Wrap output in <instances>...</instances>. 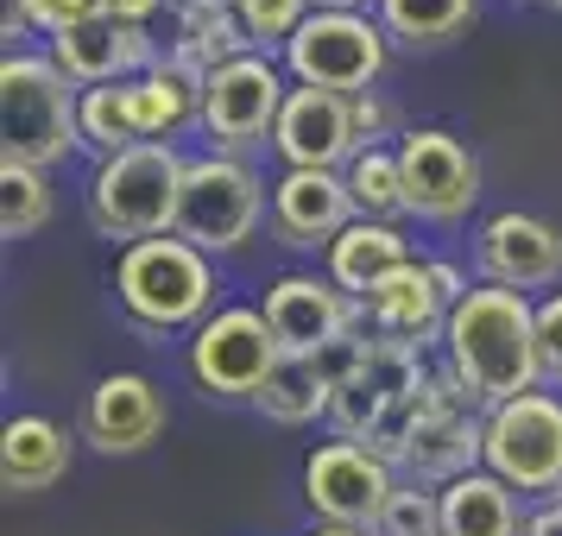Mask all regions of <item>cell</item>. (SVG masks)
<instances>
[{"label":"cell","instance_id":"7402d4cb","mask_svg":"<svg viewBox=\"0 0 562 536\" xmlns=\"http://www.w3.org/2000/svg\"><path fill=\"white\" fill-rule=\"evenodd\" d=\"M70 474V435L52 417H13L0 430V480L7 492H45Z\"/></svg>","mask_w":562,"mask_h":536},{"label":"cell","instance_id":"7c38bea8","mask_svg":"<svg viewBox=\"0 0 562 536\" xmlns=\"http://www.w3.org/2000/svg\"><path fill=\"white\" fill-rule=\"evenodd\" d=\"M165 52H153V32L146 26H121V20H77V26H64L52 38V64L64 77L77 82V89H108V82H133L146 77Z\"/></svg>","mask_w":562,"mask_h":536},{"label":"cell","instance_id":"74e56055","mask_svg":"<svg viewBox=\"0 0 562 536\" xmlns=\"http://www.w3.org/2000/svg\"><path fill=\"white\" fill-rule=\"evenodd\" d=\"M525 536H562V499L537 505L531 517H525Z\"/></svg>","mask_w":562,"mask_h":536},{"label":"cell","instance_id":"d6986e66","mask_svg":"<svg viewBox=\"0 0 562 536\" xmlns=\"http://www.w3.org/2000/svg\"><path fill=\"white\" fill-rule=\"evenodd\" d=\"M360 304H367L373 334L405 341V347H424V341H436V334L449 329V304H442V290L430 284L424 259H411L405 272H392V278H385L373 297H360Z\"/></svg>","mask_w":562,"mask_h":536},{"label":"cell","instance_id":"83f0119b","mask_svg":"<svg viewBox=\"0 0 562 536\" xmlns=\"http://www.w3.org/2000/svg\"><path fill=\"white\" fill-rule=\"evenodd\" d=\"M45 221H52V183H45V171L0 158V233L7 240H26Z\"/></svg>","mask_w":562,"mask_h":536},{"label":"cell","instance_id":"1f68e13d","mask_svg":"<svg viewBox=\"0 0 562 536\" xmlns=\"http://www.w3.org/2000/svg\"><path fill=\"white\" fill-rule=\"evenodd\" d=\"M254 45H291V32L310 20V0H234Z\"/></svg>","mask_w":562,"mask_h":536},{"label":"cell","instance_id":"603a6c76","mask_svg":"<svg viewBox=\"0 0 562 536\" xmlns=\"http://www.w3.org/2000/svg\"><path fill=\"white\" fill-rule=\"evenodd\" d=\"M411 253H405V233L385 228V221H355V228L341 233L329 247V278L341 297H373L392 272H405Z\"/></svg>","mask_w":562,"mask_h":536},{"label":"cell","instance_id":"30bf717a","mask_svg":"<svg viewBox=\"0 0 562 536\" xmlns=\"http://www.w3.org/2000/svg\"><path fill=\"white\" fill-rule=\"evenodd\" d=\"M392 467L380 455H367L360 442H323L316 455L304 460V499L323 524H341V531H373L380 511L392 505Z\"/></svg>","mask_w":562,"mask_h":536},{"label":"cell","instance_id":"2e32d148","mask_svg":"<svg viewBox=\"0 0 562 536\" xmlns=\"http://www.w3.org/2000/svg\"><path fill=\"white\" fill-rule=\"evenodd\" d=\"M486 284H506V290H531V284H557L562 278V228L537 221V215H493L474 240Z\"/></svg>","mask_w":562,"mask_h":536},{"label":"cell","instance_id":"d4e9b609","mask_svg":"<svg viewBox=\"0 0 562 536\" xmlns=\"http://www.w3.org/2000/svg\"><path fill=\"white\" fill-rule=\"evenodd\" d=\"M329 385H323V373H316V360L310 354H284L279 366H272V379L259 385L254 404L272 417V423H284V430H297V423H316V417H329Z\"/></svg>","mask_w":562,"mask_h":536},{"label":"cell","instance_id":"d590c367","mask_svg":"<svg viewBox=\"0 0 562 536\" xmlns=\"http://www.w3.org/2000/svg\"><path fill=\"white\" fill-rule=\"evenodd\" d=\"M424 272H430V284L442 290V304H449V309H456L461 297H468V278H461L456 265H442V259H424Z\"/></svg>","mask_w":562,"mask_h":536},{"label":"cell","instance_id":"ab89813d","mask_svg":"<svg viewBox=\"0 0 562 536\" xmlns=\"http://www.w3.org/2000/svg\"><path fill=\"white\" fill-rule=\"evenodd\" d=\"M310 536H367V531H341V524H316Z\"/></svg>","mask_w":562,"mask_h":536},{"label":"cell","instance_id":"b9f144b4","mask_svg":"<svg viewBox=\"0 0 562 536\" xmlns=\"http://www.w3.org/2000/svg\"><path fill=\"white\" fill-rule=\"evenodd\" d=\"M557 499H562V492H557Z\"/></svg>","mask_w":562,"mask_h":536},{"label":"cell","instance_id":"8d00e7d4","mask_svg":"<svg viewBox=\"0 0 562 536\" xmlns=\"http://www.w3.org/2000/svg\"><path fill=\"white\" fill-rule=\"evenodd\" d=\"M102 13L121 20V26H146V20L158 13V0H102Z\"/></svg>","mask_w":562,"mask_h":536},{"label":"cell","instance_id":"3957f363","mask_svg":"<svg viewBox=\"0 0 562 536\" xmlns=\"http://www.w3.org/2000/svg\"><path fill=\"white\" fill-rule=\"evenodd\" d=\"M183 178H190V158L171 139H146L127 152L102 158V171L89 183V221L108 240H158V233H178V203H183Z\"/></svg>","mask_w":562,"mask_h":536},{"label":"cell","instance_id":"4316f807","mask_svg":"<svg viewBox=\"0 0 562 536\" xmlns=\"http://www.w3.org/2000/svg\"><path fill=\"white\" fill-rule=\"evenodd\" d=\"M348 178V196H355L360 221H398V215H411L405 208V171H398V152H385V146H367V152H355V164L341 171Z\"/></svg>","mask_w":562,"mask_h":536},{"label":"cell","instance_id":"e575fe53","mask_svg":"<svg viewBox=\"0 0 562 536\" xmlns=\"http://www.w3.org/2000/svg\"><path fill=\"white\" fill-rule=\"evenodd\" d=\"M355 139H360V152H367V146H380L385 133L398 127V114H392V102H385L380 89H373V95H355Z\"/></svg>","mask_w":562,"mask_h":536},{"label":"cell","instance_id":"5bb4252c","mask_svg":"<svg viewBox=\"0 0 562 536\" xmlns=\"http://www.w3.org/2000/svg\"><path fill=\"white\" fill-rule=\"evenodd\" d=\"M272 146L291 171H348L360 152L355 139V107L348 95H323V89H291V102L279 114Z\"/></svg>","mask_w":562,"mask_h":536},{"label":"cell","instance_id":"ba28073f","mask_svg":"<svg viewBox=\"0 0 562 536\" xmlns=\"http://www.w3.org/2000/svg\"><path fill=\"white\" fill-rule=\"evenodd\" d=\"M279 360L284 347L266 309H215L190 341V373L209 398H259V385L272 379Z\"/></svg>","mask_w":562,"mask_h":536},{"label":"cell","instance_id":"484cf974","mask_svg":"<svg viewBox=\"0 0 562 536\" xmlns=\"http://www.w3.org/2000/svg\"><path fill=\"white\" fill-rule=\"evenodd\" d=\"M380 26L411 52H430L474 26V0H380Z\"/></svg>","mask_w":562,"mask_h":536},{"label":"cell","instance_id":"8fae6325","mask_svg":"<svg viewBox=\"0 0 562 536\" xmlns=\"http://www.w3.org/2000/svg\"><path fill=\"white\" fill-rule=\"evenodd\" d=\"M398 171H405V208L417 221H461L474 208V196H481V164H474V152L442 127L405 133Z\"/></svg>","mask_w":562,"mask_h":536},{"label":"cell","instance_id":"9a60e30c","mask_svg":"<svg viewBox=\"0 0 562 536\" xmlns=\"http://www.w3.org/2000/svg\"><path fill=\"white\" fill-rule=\"evenodd\" d=\"M360 221L355 196H348V178L341 171H284L279 190H272V228H279L284 247H304V253H329L341 233Z\"/></svg>","mask_w":562,"mask_h":536},{"label":"cell","instance_id":"ac0fdd59","mask_svg":"<svg viewBox=\"0 0 562 536\" xmlns=\"http://www.w3.org/2000/svg\"><path fill=\"white\" fill-rule=\"evenodd\" d=\"M486 460V423H474V410H436L424 398V417H417V430L405 442V467L417 486H449L461 474H474Z\"/></svg>","mask_w":562,"mask_h":536},{"label":"cell","instance_id":"5b68a950","mask_svg":"<svg viewBox=\"0 0 562 536\" xmlns=\"http://www.w3.org/2000/svg\"><path fill=\"white\" fill-rule=\"evenodd\" d=\"M385 45L392 32L367 13H310L304 26L291 32L284 64L297 89H323V95H373V82L385 70Z\"/></svg>","mask_w":562,"mask_h":536},{"label":"cell","instance_id":"52a82bcc","mask_svg":"<svg viewBox=\"0 0 562 536\" xmlns=\"http://www.w3.org/2000/svg\"><path fill=\"white\" fill-rule=\"evenodd\" d=\"M486 474L518 492H562V404L550 391L486 410Z\"/></svg>","mask_w":562,"mask_h":536},{"label":"cell","instance_id":"9c48e42d","mask_svg":"<svg viewBox=\"0 0 562 536\" xmlns=\"http://www.w3.org/2000/svg\"><path fill=\"white\" fill-rule=\"evenodd\" d=\"M284 102H291V89H284L272 57H234V64H222L203 89V127L215 139V152L240 158L247 146H266L279 133Z\"/></svg>","mask_w":562,"mask_h":536},{"label":"cell","instance_id":"d6a6232c","mask_svg":"<svg viewBox=\"0 0 562 536\" xmlns=\"http://www.w3.org/2000/svg\"><path fill=\"white\" fill-rule=\"evenodd\" d=\"M102 13V0H20L13 13H7V32H26V26H38V32H64V26H77V20H95Z\"/></svg>","mask_w":562,"mask_h":536},{"label":"cell","instance_id":"44dd1931","mask_svg":"<svg viewBox=\"0 0 562 536\" xmlns=\"http://www.w3.org/2000/svg\"><path fill=\"white\" fill-rule=\"evenodd\" d=\"M171 57H183L190 70L215 77L234 57H254V32L240 20L234 0H178V38H171Z\"/></svg>","mask_w":562,"mask_h":536},{"label":"cell","instance_id":"e0dca14e","mask_svg":"<svg viewBox=\"0 0 562 536\" xmlns=\"http://www.w3.org/2000/svg\"><path fill=\"white\" fill-rule=\"evenodd\" d=\"M266 322L279 334L284 354H316L323 341H335L341 329L360 322V304L341 297L335 278H310V272H284L272 290H266Z\"/></svg>","mask_w":562,"mask_h":536},{"label":"cell","instance_id":"f1b7e54d","mask_svg":"<svg viewBox=\"0 0 562 536\" xmlns=\"http://www.w3.org/2000/svg\"><path fill=\"white\" fill-rule=\"evenodd\" d=\"M82 146H95L102 158L127 152V146H146V139H139V127H133L127 82H108V89H82Z\"/></svg>","mask_w":562,"mask_h":536},{"label":"cell","instance_id":"4fadbf2b","mask_svg":"<svg viewBox=\"0 0 562 536\" xmlns=\"http://www.w3.org/2000/svg\"><path fill=\"white\" fill-rule=\"evenodd\" d=\"M171 423V404L146 373H108L82 404V442L102 455H139Z\"/></svg>","mask_w":562,"mask_h":536},{"label":"cell","instance_id":"277c9868","mask_svg":"<svg viewBox=\"0 0 562 536\" xmlns=\"http://www.w3.org/2000/svg\"><path fill=\"white\" fill-rule=\"evenodd\" d=\"M114 290H121V309L133 316V329L171 334V329H190V322H209L215 265H209L203 247H190L178 233H158V240H133L121 253Z\"/></svg>","mask_w":562,"mask_h":536},{"label":"cell","instance_id":"8992f818","mask_svg":"<svg viewBox=\"0 0 562 536\" xmlns=\"http://www.w3.org/2000/svg\"><path fill=\"white\" fill-rule=\"evenodd\" d=\"M259 208H266V190H259V171L247 158H228V152L190 158L183 203H178V240L203 247V253H234V247L254 240Z\"/></svg>","mask_w":562,"mask_h":536},{"label":"cell","instance_id":"6da1fadb","mask_svg":"<svg viewBox=\"0 0 562 536\" xmlns=\"http://www.w3.org/2000/svg\"><path fill=\"white\" fill-rule=\"evenodd\" d=\"M442 347H449V373L486 410L525 398L543 379V360H537V309L525 304V290H506V284L468 290L449 309Z\"/></svg>","mask_w":562,"mask_h":536},{"label":"cell","instance_id":"ffe728a7","mask_svg":"<svg viewBox=\"0 0 562 536\" xmlns=\"http://www.w3.org/2000/svg\"><path fill=\"white\" fill-rule=\"evenodd\" d=\"M203 89H209L203 70H190L183 57L165 52L146 77L127 82V107H133L139 139H165V133H178L183 121H203Z\"/></svg>","mask_w":562,"mask_h":536},{"label":"cell","instance_id":"7a4b0ae2","mask_svg":"<svg viewBox=\"0 0 562 536\" xmlns=\"http://www.w3.org/2000/svg\"><path fill=\"white\" fill-rule=\"evenodd\" d=\"M0 158L52 171L82 146V89L52 57H7L0 64Z\"/></svg>","mask_w":562,"mask_h":536},{"label":"cell","instance_id":"f35d334b","mask_svg":"<svg viewBox=\"0 0 562 536\" xmlns=\"http://www.w3.org/2000/svg\"><path fill=\"white\" fill-rule=\"evenodd\" d=\"M310 7H316V13H367V0H310ZM373 7H380V0H373Z\"/></svg>","mask_w":562,"mask_h":536},{"label":"cell","instance_id":"cb8c5ba5","mask_svg":"<svg viewBox=\"0 0 562 536\" xmlns=\"http://www.w3.org/2000/svg\"><path fill=\"white\" fill-rule=\"evenodd\" d=\"M442 536H525L512 486L499 474H461L442 486Z\"/></svg>","mask_w":562,"mask_h":536},{"label":"cell","instance_id":"836d02e7","mask_svg":"<svg viewBox=\"0 0 562 536\" xmlns=\"http://www.w3.org/2000/svg\"><path fill=\"white\" fill-rule=\"evenodd\" d=\"M537 360H543V379L562 385V290L537 304Z\"/></svg>","mask_w":562,"mask_h":536},{"label":"cell","instance_id":"60d3db41","mask_svg":"<svg viewBox=\"0 0 562 536\" xmlns=\"http://www.w3.org/2000/svg\"><path fill=\"white\" fill-rule=\"evenodd\" d=\"M543 7H550V13H562V0H543Z\"/></svg>","mask_w":562,"mask_h":536},{"label":"cell","instance_id":"f546056e","mask_svg":"<svg viewBox=\"0 0 562 536\" xmlns=\"http://www.w3.org/2000/svg\"><path fill=\"white\" fill-rule=\"evenodd\" d=\"M367 536H442V492H430V486H398L392 505L380 511V524Z\"/></svg>","mask_w":562,"mask_h":536},{"label":"cell","instance_id":"4dcf8cb0","mask_svg":"<svg viewBox=\"0 0 562 536\" xmlns=\"http://www.w3.org/2000/svg\"><path fill=\"white\" fill-rule=\"evenodd\" d=\"M385 404H392V398H385L373 379H348V385L329 398L335 435H341V442H367V435H373V423L385 417Z\"/></svg>","mask_w":562,"mask_h":536}]
</instances>
